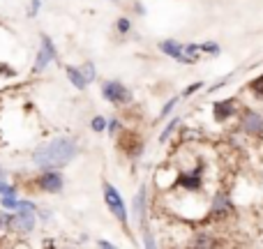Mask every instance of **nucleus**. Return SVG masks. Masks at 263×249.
Masks as SVG:
<instances>
[{
  "label": "nucleus",
  "instance_id": "f257e3e1",
  "mask_svg": "<svg viewBox=\"0 0 263 249\" xmlns=\"http://www.w3.org/2000/svg\"><path fill=\"white\" fill-rule=\"evenodd\" d=\"M79 148L72 139H53L42 143L40 148L32 152V162L40 168H60L65 164H69L74 157H77Z\"/></svg>",
  "mask_w": 263,
  "mask_h": 249
},
{
  "label": "nucleus",
  "instance_id": "f03ea898",
  "mask_svg": "<svg viewBox=\"0 0 263 249\" xmlns=\"http://www.w3.org/2000/svg\"><path fill=\"white\" fill-rule=\"evenodd\" d=\"M104 201H106V205H109V210L114 213V217L120 219V224L127 226V210H125V203H123V199H120L118 189H116L114 185H109V182H104Z\"/></svg>",
  "mask_w": 263,
  "mask_h": 249
},
{
  "label": "nucleus",
  "instance_id": "7ed1b4c3",
  "mask_svg": "<svg viewBox=\"0 0 263 249\" xmlns=\"http://www.w3.org/2000/svg\"><path fill=\"white\" fill-rule=\"evenodd\" d=\"M102 95H104V100L114 102V104H127L132 100V92L120 81H104L102 83Z\"/></svg>",
  "mask_w": 263,
  "mask_h": 249
},
{
  "label": "nucleus",
  "instance_id": "20e7f679",
  "mask_svg": "<svg viewBox=\"0 0 263 249\" xmlns=\"http://www.w3.org/2000/svg\"><path fill=\"white\" fill-rule=\"evenodd\" d=\"M9 226L18 233H30L35 228V210L16 208V213L9 215Z\"/></svg>",
  "mask_w": 263,
  "mask_h": 249
},
{
  "label": "nucleus",
  "instance_id": "39448f33",
  "mask_svg": "<svg viewBox=\"0 0 263 249\" xmlns=\"http://www.w3.org/2000/svg\"><path fill=\"white\" fill-rule=\"evenodd\" d=\"M55 58V46L53 42H51V37L42 35V46H40V53H37V60H35V72H44L46 65L51 63V60Z\"/></svg>",
  "mask_w": 263,
  "mask_h": 249
},
{
  "label": "nucleus",
  "instance_id": "423d86ee",
  "mask_svg": "<svg viewBox=\"0 0 263 249\" xmlns=\"http://www.w3.org/2000/svg\"><path fill=\"white\" fill-rule=\"evenodd\" d=\"M37 182H40L42 189L51 191V194H55V191L63 189V176H60V173H55L53 168H46V173H42Z\"/></svg>",
  "mask_w": 263,
  "mask_h": 249
},
{
  "label": "nucleus",
  "instance_id": "0eeeda50",
  "mask_svg": "<svg viewBox=\"0 0 263 249\" xmlns=\"http://www.w3.org/2000/svg\"><path fill=\"white\" fill-rule=\"evenodd\" d=\"M159 51H162V53H166V55H171V58H176V60H180V63H194L192 58H187V55L182 53V44H178L176 40L159 42Z\"/></svg>",
  "mask_w": 263,
  "mask_h": 249
},
{
  "label": "nucleus",
  "instance_id": "6e6552de",
  "mask_svg": "<svg viewBox=\"0 0 263 249\" xmlns=\"http://www.w3.org/2000/svg\"><path fill=\"white\" fill-rule=\"evenodd\" d=\"M176 182H178V185H180V187H185V189H190V191L201 189V182H203V178H201V168H196V171L180 173Z\"/></svg>",
  "mask_w": 263,
  "mask_h": 249
},
{
  "label": "nucleus",
  "instance_id": "1a4fd4ad",
  "mask_svg": "<svg viewBox=\"0 0 263 249\" xmlns=\"http://www.w3.org/2000/svg\"><path fill=\"white\" fill-rule=\"evenodd\" d=\"M242 129L252 136L263 134V118L259 113H254V111H247V113L242 116Z\"/></svg>",
  "mask_w": 263,
  "mask_h": 249
},
{
  "label": "nucleus",
  "instance_id": "9d476101",
  "mask_svg": "<svg viewBox=\"0 0 263 249\" xmlns=\"http://www.w3.org/2000/svg\"><path fill=\"white\" fill-rule=\"evenodd\" d=\"M233 104H236L233 100L215 102V104H213V116H215V120H217V123H224V120L231 118V113H233Z\"/></svg>",
  "mask_w": 263,
  "mask_h": 249
},
{
  "label": "nucleus",
  "instance_id": "9b49d317",
  "mask_svg": "<svg viewBox=\"0 0 263 249\" xmlns=\"http://www.w3.org/2000/svg\"><path fill=\"white\" fill-rule=\"evenodd\" d=\"M213 213L217 215V217H224V215L231 213V201H229L227 194H217L213 199Z\"/></svg>",
  "mask_w": 263,
  "mask_h": 249
},
{
  "label": "nucleus",
  "instance_id": "f8f14e48",
  "mask_svg": "<svg viewBox=\"0 0 263 249\" xmlns=\"http://www.w3.org/2000/svg\"><path fill=\"white\" fill-rule=\"evenodd\" d=\"M65 72H67L69 81L74 83V88H79V90H83V88L88 86V81H86V79H83L81 69H77V67H65Z\"/></svg>",
  "mask_w": 263,
  "mask_h": 249
},
{
  "label": "nucleus",
  "instance_id": "ddd939ff",
  "mask_svg": "<svg viewBox=\"0 0 263 249\" xmlns=\"http://www.w3.org/2000/svg\"><path fill=\"white\" fill-rule=\"evenodd\" d=\"M134 210H136V215L141 217V222L145 219V189L141 187L139 189V194H136V199H134Z\"/></svg>",
  "mask_w": 263,
  "mask_h": 249
},
{
  "label": "nucleus",
  "instance_id": "4468645a",
  "mask_svg": "<svg viewBox=\"0 0 263 249\" xmlns=\"http://www.w3.org/2000/svg\"><path fill=\"white\" fill-rule=\"evenodd\" d=\"M199 51L210 53V55H219V44H215V42H205V44H199Z\"/></svg>",
  "mask_w": 263,
  "mask_h": 249
},
{
  "label": "nucleus",
  "instance_id": "2eb2a0df",
  "mask_svg": "<svg viewBox=\"0 0 263 249\" xmlns=\"http://www.w3.org/2000/svg\"><path fill=\"white\" fill-rule=\"evenodd\" d=\"M250 90L254 92L256 97H261V100H263V74H261L259 79H254V81L250 83Z\"/></svg>",
  "mask_w": 263,
  "mask_h": 249
},
{
  "label": "nucleus",
  "instance_id": "dca6fc26",
  "mask_svg": "<svg viewBox=\"0 0 263 249\" xmlns=\"http://www.w3.org/2000/svg\"><path fill=\"white\" fill-rule=\"evenodd\" d=\"M81 74H83V79L90 83L92 79H95V65H92V63H86V65L81 67Z\"/></svg>",
  "mask_w": 263,
  "mask_h": 249
},
{
  "label": "nucleus",
  "instance_id": "f3484780",
  "mask_svg": "<svg viewBox=\"0 0 263 249\" xmlns=\"http://www.w3.org/2000/svg\"><path fill=\"white\" fill-rule=\"evenodd\" d=\"M178 123H180V118H173L171 123H168V127H166V129L162 131V136H159V141H162V143H164V141L168 139V136L173 134V129H176V127H178Z\"/></svg>",
  "mask_w": 263,
  "mask_h": 249
},
{
  "label": "nucleus",
  "instance_id": "a211bd4d",
  "mask_svg": "<svg viewBox=\"0 0 263 249\" xmlns=\"http://www.w3.org/2000/svg\"><path fill=\"white\" fill-rule=\"evenodd\" d=\"M90 127H92V131H104L106 129V118L95 116V118H92V123H90Z\"/></svg>",
  "mask_w": 263,
  "mask_h": 249
},
{
  "label": "nucleus",
  "instance_id": "6ab92c4d",
  "mask_svg": "<svg viewBox=\"0 0 263 249\" xmlns=\"http://www.w3.org/2000/svg\"><path fill=\"white\" fill-rule=\"evenodd\" d=\"M176 104H178V97H173V100H168L166 104H164V109H162V118H164V116H168V113H171V111H173V106H176Z\"/></svg>",
  "mask_w": 263,
  "mask_h": 249
},
{
  "label": "nucleus",
  "instance_id": "aec40b11",
  "mask_svg": "<svg viewBox=\"0 0 263 249\" xmlns=\"http://www.w3.org/2000/svg\"><path fill=\"white\" fill-rule=\"evenodd\" d=\"M116 26H118L120 32H129L132 23H129V18H118V23H116Z\"/></svg>",
  "mask_w": 263,
  "mask_h": 249
},
{
  "label": "nucleus",
  "instance_id": "412c9836",
  "mask_svg": "<svg viewBox=\"0 0 263 249\" xmlns=\"http://www.w3.org/2000/svg\"><path fill=\"white\" fill-rule=\"evenodd\" d=\"M0 194H16V189H14V187H9L7 182L0 178Z\"/></svg>",
  "mask_w": 263,
  "mask_h": 249
},
{
  "label": "nucleus",
  "instance_id": "4be33fe9",
  "mask_svg": "<svg viewBox=\"0 0 263 249\" xmlns=\"http://www.w3.org/2000/svg\"><path fill=\"white\" fill-rule=\"evenodd\" d=\"M201 86H203V83H201V81L192 83V86H190V88H187V90H185V95H194L196 90H201Z\"/></svg>",
  "mask_w": 263,
  "mask_h": 249
},
{
  "label": "nucleus",
  "instance_id": "5701e85b",
  "mask_svg": "<svg viewBox=\"0 0 263 249\" xmlns=\"http://www.w3.org/2000/svg\"><path fill=\"white\" fill-rule=\"evenodd\" d=\"M0 74H3V76H14V74H16V72H14V69H9V65H0Z\"/></svg>",
  "mask_w": 263,
  "mask_h": 249
},
{
  "label": "nucleus",
  "instance_id": "b1692460",
  "mask_svg": "<svg viewBox=\"0 0 263 249\" xmlns=\"http://www.w3.org/2000/svg\"><path fill=\"white\" fill-rule=\"evenodd\" d=\"M37 9H40V0H32V5H30V16H35Z\"/></svg>",
  "mask_w": 263,
  "mask_h": 249
},
{
  "label": "nucleus",
  "instance_id": "393cba45",
  "mask_svg": "<svg viewBox=\"0 0 263 249\" xmlns=\"http://www.w3.org/2000/svg\"><path fill=\"white\" fill-rule=\"evenodd\" d=\"M109 123H111V125H109V131H111V134H116V131H118V125H120V123H118V120H109Z\"/></svg>",
  "mask_w": 263,
  "mask_h": 249
}]
</instances>
